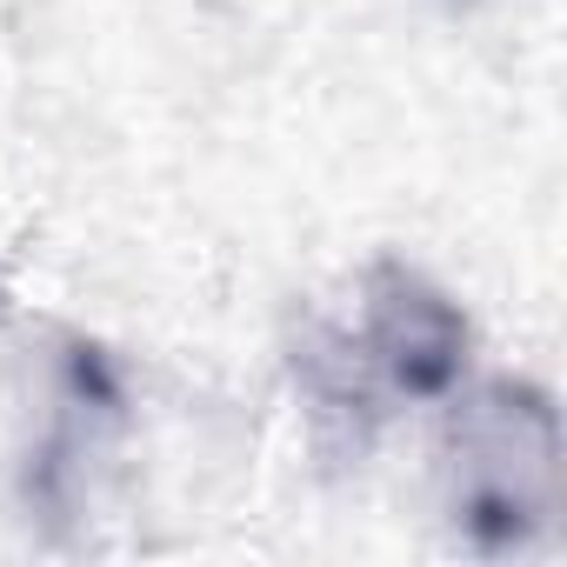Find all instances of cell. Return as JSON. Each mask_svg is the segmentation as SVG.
Listing matches in <instances>:
<instances>
[{"label": "cell", "mask_w": 567, "mask_h": 567, "mask_svg": "<svg viewBox=\"0 0 567 567\" xmlns=\"http://www.w3.org/2000/svg\"><path fill=\"white\" fill-rule=\"evenodd\" d=\"M394 394L434 401L467 368V321L461 308L427 288L408 267H374L368 308H361V348H354Z\"/></svg>", "instance_id": "obj_1"}]
</instances>
